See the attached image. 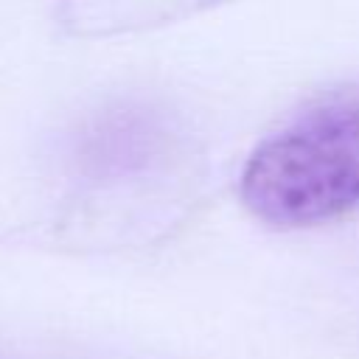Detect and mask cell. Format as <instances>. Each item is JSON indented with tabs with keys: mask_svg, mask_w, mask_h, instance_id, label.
Wrapping results in <instances>:
<instances>
[{
	"mask_svg": "<svg viewBox=\"0 0 359 359\" xmlns=\"http://www.w3.org/2000/svg\"><path fill=\"white\" fill-rule=\"evenodd\" d=\"M264 224L314 227L359 208V84L334 90L266 135L241 171Z\"/></svg>",
	"mask_w": 359,
	"mask_h": 359,
	"instance_id": "1",
	"label": "cell"
},
{
	"mask_svg": "<svg viewBox=\"0 0 359 359\" xmlns=\"http://www.w3.org/2000/svg\"><path fill=\"white\" fill-rule=\"evenodd\" d=\"M174 149L168 118L146 104H115L93 115L70 143L76 174L93 185L143 177L163 165Z\"/></svg>",
	"mask_w": 359,
	"mask_h": 359,
	"instance_id": "2",
	"label": "cell"
}]
</instances>
